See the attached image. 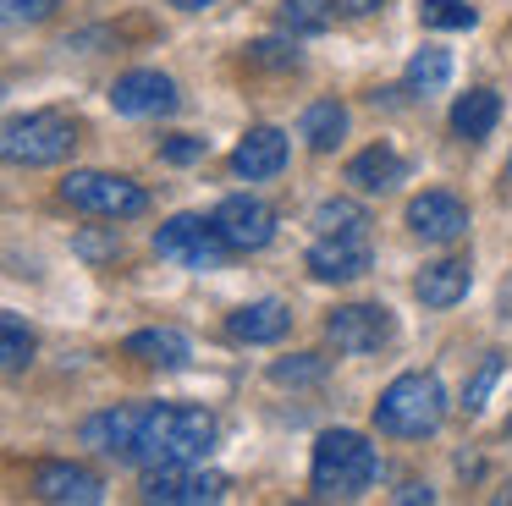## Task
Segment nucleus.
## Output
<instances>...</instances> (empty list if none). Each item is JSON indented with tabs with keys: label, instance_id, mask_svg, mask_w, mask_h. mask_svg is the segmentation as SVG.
I'll return each instance as SVG.
<instances>
[{
	"label": "nucleus",
	"instance_id": "nucleus-1",
	"mask_svg": "<svg viewBox=\"0 0 512 506\" xmlns=\"http://www.w3.org/2000/svg\"><path fill=\"white\" fill-rule=\"evenodd\" d=\"M221 440L210 407H177V402H155L144 407V424L133 440V468H166V462H204Z\"/></svg>",
	"mask_w": 512,
	"mask_h": 506
},
{
	"label": "nucleus",
	"instance_id": "nucleus-2",
	"mask_svg": "<svg viewBox=\"0 0 512 506\" xmlns=\"http://www.w3.org/2000/svg\"><path fill=\"white\" fill-rule=\"evenodd\" d=\"M380 479V451L358 429H325L309 457V490L314 501H358Z\"/></svg>",
	"mask_w": 512,
	"mask_h": 506
},
{
	"label": "nucleus",
	"instance_id": "nucleus-3",
	"mask_svg": "<svg viewBox=\"0 0 512 506\" xmlns=\"http://www.w3.org/2000/svg\"><path fill=\"white\" fill-rule=\"evenodd\" d=\"M375 429L380 435H397V440H424L446 424V385L435 369H408L380 391L375 402Z\"/></svg>",
	"mask_w": 512,
	"mask_h": 506
},
{
	"label": "nucleus",
	"instance_id": "nucleus-4",
	"mask_svg": "<svg viewBox=\"0 0 512 506\" xmlns=\"http://www.w3.org/2000/svg\"><path fill=\"white\" fill-rule=\"evenodd\" d=\"M78 143L67 110H28V116H12L6 132H0V149L12 165H61Z\"/></svg>",
	"mask_w": 512,
	"mask_h": 506
},
{
	"label": "nucleus",
	"instance_id": "nucleus-5",
	"mask_svg": "<svg viewBox=\"0 0 512 506\" xmlns=\"http://www.w3.org/2000/svg\"><path fill=\"white\" fill-rule=\"evenodd\" d=\"M61 198L83 215H105V220H133L149 209V193L133 182V176H116V171H72L61 182Z\"/></svg>",
	"mask_w": 512,
	"mask_h": 506
},
{
	"label": "nucleus",
	"instance_id": "nucleus-6",
	"mask_svg": "<svg viewBox=\"0 0 512 506\" xmlns=\"http://www.w3.org/2000/svg\"><path fill=\"white\" fill-rule=\"evenodd\" d=\"M155 253L182 264V270H221L232 259V242L204 215H171L166 226H155Z\"/></svg>",
	"mask_w": 512,
	"mask_h": 506
},
{
	"label": "nucleus",
	"instance_id": "nucleus-7",
	"mask_svg": "<svg viewBox=\"0 0 512 506\" xmlns=\"http://www.w3.org/2000/svg\"><path fill=\"white\" fill-rule=\"evenodd\" d=\"M232 490L221 468H204V462H166V468H144L138 495L160 506H210Z\"/></svg>",
	"mask_w": 512,
	"mask_h": 506
},
{
	"label": "nucleus",
	"instance_id": "nucleus-8",
	"mask_svg": "<svg viewBox=\"0 0 512 506\" xmlns=\"http://www.w3.org/2000/svg\"><path fill=\"white\" fill-rule=\"evenodd\" d=\"M391 336H397V319H391L386 303H342L325 314V341L336 352H347V358L391 347Z\"/></svg>",
	"mask_w": 512,
	"mask_h": 506
},
{
	"label": "nucleus",
	"instance_id": "nucleus-9",
	"mask_svg": "<svg viewBox=\"0 0 512 506\" xmlns=\"http://www.w3.org/2000/svg\"><path fill=\"white\" fill-rule=\"evenodd\" d=\"M303 264H309L314 281H358V275H369V264H375L369 231H320V237L309 242V253H303Z\"/></svg>",
	"mask_w": 512,
	"mask_h": 506
},
{
	"label": "nucleus",
	"instance_id": "nucleus-10",
	"mask_svg": "<svg viewBox=\"0 0 512 506\" xmlns=\"http://www.w3.org/2000/svg\"><path fill=\"white\" fill-rule=\"evenodd\" d=\"M182 105L177 83H171L166 72H155V66H138V72H122L111 83V110L127 121H149V116H171V110Z\"/></svg>",
	"mask_w": 512,
	"mask_h": 506
},
{
	"label": "nucleus",
	"instance_id": "nucleus-11",
	"mask_svg": "<svg viewBox=\"0 0 512 506\" xmlns=\"http://www.w3.org/2000/svg\"><path fill=\"white\" fill-rule=\"evenodd\" d=\"M210 220H215V231L232 242V253H259V248H270V237H276V209H270L265 198H254V193L221 198Z\"/></svg>",
	"mask_w": 512,
	"mask_h": 506
},
{
	"label": "nucleus",
	"instance_id": "nucleus-12",
	"mask_svg": "<svg viewBox=\"0 0 512 506\" xmlns=\"http://www.w3.org/2000/svg\"><path fill=\"white\" fill-rule=\"evenodd\" d=\"M408 231L446 248V242L468 237V204L457 193H446V187H430V193L408 198Z\"/></svg>",
	"mask_w": 512,
	"mask_h": 506
},
{
	"label": "nucleus",
	"instance_id": "nucleus-13",
	"mask_svg": "<svg viewBox=\"0 0 512 506\" xmlns=\"http://www.w3.org/2000/svg\"><path fill=\"white\" fill-rule=\"evenodd\" d=\"M34 495L39 501H56V506H100L105 501V484L94 468H83V462H39L34 468Z\"/></svg>",
	"mask_w": 512,
	"mask_h": 506
},
{
	"label": "nucleus",
	"instance_id": "nucleus-14",
	"mask_svg": "<svg viewBox=\"0 0 512 506\" xmlns=\"http://www.w3.org/2000/svg\"><path fill=\"white\" fill-rule=\"evenodd\" d=\"M292 330V308L281 297H259V303H243L237 314H226V341L237 347H270Z\"/></svg>",
	"mask_w": 512,
	"mask_h": 506
},
{
	"label": "nucleus",
	"instance_id": "nucleus-15",
	"mask_svg": "<svg viewBox=\"0 0 512 506\" xmlns=\"http://www.w3.org/2000/svg\"><path fill=\"white\" fill-rule=\"evenodd\" d=\"M138 424H144V407H105V413L83 418L78 440L89 451H100V457L127 462L133 457V440H138Z\"/></svg>",
	"mask_w": 512,
	"mask_h": 506
},
{
	"label": "nucleus",
	"instance_id": "nucleus-16",
	"mask_svg": "<svg viewBox=\"0 0 512 506\" xmlns=\"http://www.w3.org/2000/svg\"><path fill=\"white\" fill-rule=\"evenodd\" d=\"M232 171L248 182H270L287 171V132L281 127H248L232 149Z\"/></svg>",
	"mask_w": 512,
	"mask_h": 506
},
{
	"label": "nucleus",
	"instance_id": "nucleus-17",
	"mask_svg": "<svg viewBox=\"0 0 512 506\" xmlns=\"http://www.w3.org/2000/svg\"><path fill=\"white\" fill-rule=\"evenodd\" d=\"M347 182H353V193H391L397 182H408V160L391 143H369L347 160Z\"/></svg>",
	"mask_w": 512,
	"mask_h": 506
},
{
	"label": "nucleus",
	"instance_id": "nucleus-18",
	"mask_svg": "<svg viewBox=\"0 0 512 506\" xmlns=\"http://www.w3.org/2000/svg\"><path fill=\"white\" fill-rule=\"evenodd\" d=\"M468 286H474V264L468 259H435L419 270L413 297H419L424 308H457L468 297Z\"/></svg>",
	"mask_w": 512,
	"mask_h": 506
},
{
	"label": "nucleus",
	"instance_id": "nucleus-19",
	"mask_svg": "<svg viewBox=\"0 0 512 506\" xmlns=\"http://www.w3.org/2000/svg\"><path fill=\"white\" fill-rule=\"evenodd\" d=\"M127 358L155 363V369H182V363L193 358V341H188V330H177V325H149V330H133V336H127Z\"/></svg>",
	"mask_w": 512,
	"mask_h": 506
},
{
	"label": "nucleus",
	"instance_id": "nucleus-20",
	"mask_svg": "<svg viewBox=\"0 0 512 506\" xmlns=\"http://www.w3.org/2000/svg\"><path fill=\"white\" fill-rule=\"evenodd\" d=\"M501 121V94L496 88H468V94L452 99V132L468 143H485Z\"/></svg>",
	"mask_w": 512,
	"mask_h": 506
},
{
	"label": "nucleus",
	"instance_id": "nucleus-21",
	"mask_svg": "<svg viewBox=\"0 0 512 506\" xmlns=\"http://www.w3.org/2000/svg\"><path fill=\"white\" fill-rule=\"evenodd\" d=\"M298 138L309 143L314 154H331L336 143L347 138V105L342 99H314V105L298 116Z\"/></svg>",
	"mask_w": 512,
	"mask_h": 506
},
{
	"label": "nucleus",
	"instance_id": "nucleus-22",
	"mask_svg": "<svg viewBox=\"0 0 512 506\" xmlns=\"http://www.w3.org/2000/svg\"><path fill=\"white\" fill-rule=\"evenodd\" d=\"M402 83H408L413 99L441 94V88L452 83V55H446L441 44H424V50H413V55H408V72H402Z\"/></svg>",
	"mask_w": 512,
	"mask_h": 506
},
{
	"label": "nucleus",
	"instance_id": "nucleus-23",
	"mask_svg": "<svg viewBox=\"0 0 512 506\" xmlns=\"http://www.w3.org/2000/svg\"><path fill=\"white\" fill-rule=\"evenodd\" d=\"M336 17V0H281L276 6V28L292 33V39H314L325 33Z\"/></svg>",
	"mask_w": 512,
	"mask_h": 506
},
{
	"label": "nucleus",
	"instance_id": "nucleus-24",
	"mask_svg": "<svg viewBox=\"0 0 512 506\" xmlns=\"http://www.w3.org/2000/svg\"><path fill=\"white\" fill-rule=\"evenodd\" d=\"M28 363H34V330H28V319L17 308H6L0 314V369L23 374Z\"/></svg>",
	"mask_w": 512,
	"mask_h": 506
},
{
	"label": "nucleus",
	"instance_id": "nucleus-25",
	"mask_svg": "<svg viewBox=\"0 0 512 506\" xmlns=\"http://www.w3.org/2000/svg\"><path fill=\"white\" fill-rule=\"evenodd\" d=\"M325 374H331V358L325 352H287V358L270 363V385H320Z\"/></svg>",
	"mask_w": 512,
	"mask_h": 506
},
{
	"label": "nucleus",
	"instance_id": "nucleus-26",
	"mask_svg": "<svg viewBox=\"0 0 512 506\" xmlns=\"http://www.w3.org/2000/svg\"><path fill=\"white\" fill-rule=\"evenodd\" d=\"M501 369H507V358H501V352H485V358H479V369L468 374V385H463V418H479L485 413V402H490V391H496V380H501Z\"/></svg>",
	"mask_w": 512,
	"mask_h": 506
},
{
	"label": "nucleus",
	"instance_id": "nucleus-27",
	"mask_svg": "<svg viewBox=\"0 0 512 506\" xmlns=\"http://www.w3.org/2000/svg\"><path fill=\"white\" fill-rule=\"evenodd\" d=\"M419 22L424 28H441V33H463L479 22V11L468 0H419Z\"/></svg>",
	"mask_w": 512,
	"mask_h": 506
},
{
	"label": "nucleus",
	"instance_id": "nucleus-28",
	"mask_svg": "<svg viewBox=\"0 0 512 506\" xmlns=\"http://www.w3.org/2000/svg\"><path fill=\"white\" fill-rule=\"evenodd\" d=\"M314 226L320 231H369V215L353 198H325V204L314 209Z\"/></svg>",
	"mask_w": 512,
	"mask_h": 506
},
{
	"label": "nucleus",
	"instance_id": "nucleus-29",
	"mask_svg": "<svg viewBox=\"0 0 512 506\" xmlns=\"http://www.w3.org/2000/svg\"><path fill=\"white\" fill-rule=\"evenodd\" d=\"M72 253L89 259V264H105V259L122 253V237H116V226L111 231H78V237H72Z\"/></svg>",
	"mask_w": 512,
	"mask_h": 506
},
{
	"label": "nucleus",
	"instance_id": "nucleus-30",
	"mask_svg": "<svg viewBox=\"0 0 512 506\" xmlns=\"http://www.w3.org/2000/svg\"><path fill=\"white\" fill-rule=\"evenodd\" d=\"M204 154H210V138H193V132L160 138V160H166V165H199Z\"/></svg>",
	"mask_w": 512,
	"mask_h": 506
},
{
	"label": "nucleus",
	"instance_id": "nucleus-31",
	"mask_svg": "<svg viewBox=\"0 0 512 506\" xmlns=\"http://www.w3.org/2000/svg\"><path fill=\"white\" fill-rule=\"evenodd\" d=\"M292 39V33H287ZM287 39H259V44H248V61L254 66H276V72H292L298 66V50H292Z\"/></svg>",
	"mask_w": 512,
	"mask_h": 506
},
{
	"label": "nucleus",
	"instance_id": "nucleus-32",
	"mask_svg": "<svg viewBox=\"0 0 512 506\" xmlns=\"http://www.w3.org/2000/svg\"><path fill=\"white\" fill-rule=\"evenodd\" d=\"M0 6H6V22H45L56 17L61 0H0Z\"/></svg>",
	"mask_w": 512,
	"mask_h": 506
},
{
	"label": "nucleus",
	"instance_id": "nucleus-33",
	"mask_svg": "<svg viewBox=\"0 0 512 506\" xmlns=\"http://www.w3.org/2000/svg\"><path fill=\"white\" fill-rule=\"evenodd\" d=\"M391 501H397V506H419V501L430 506V501H435V490H430V484H419V479H413V484H402V490L391 495Z\"/></svg>",
	"mask_w": 512,
	"mask_h": 506
},
{
	"label": "nucleus",
	"instance_id": "nucleus-34",
	"mask_svg": "<svg viewBox=\"0 0 512 506\" xmlns=\"http://www.w3.org/2000/svg\"><path fill=\"white\" fill-rule=\"evenodd\" d=\"M380 6H386V0H336L342 17H369V11H380Z\"/></svg>",
	"mask_w": 512,
	"mask_h": 506
},
{
	"label": "nucleus",
	"instance_id": "nucleus-35",
	"mask_svg": "<svg viewBox=\"0 0 512 506\" xmlns=\"http://www.w3.org/2000/svg\"><path fill=\"white\" fill-rule=\"evenodd\" d=\"M171 6H182V11H204V6H215V0H171Z\"/></svg>",
	"mask_w": 512,
	"mask_h": 506
},
{
	"label": "nucleus",
	"instance_id": "nucleus-36",
	"mask_svg": "<svg viewBox=\"0 0 512 506\" xmlns=\"http://www.w3.org/2000/svg\"><path fill=\"white\" fill-rule=\"evenodd\" d=\"M496 501H501V506H507V501H512V490H501V495H496Z\"/></svg>",
	"mask_w": 512,
	"mask_h": 506
},
{
	"label": "nucleus",
	"instance_id": "nucleus-37",
	"mask_svg": "<svg viewBox=\"0 0 512 506\" xmlns=\"http://www.w3.org/2000/svg\"><path fill=\"white\" fill-rule=\"evenodd\" d=\"M507 182H512V154H507Z\"/></svg>",
	"mask_w": 512,
	"mask_h": 506
},
{
	"label": "nucleus",
	"instance_id": "nucleus-38",
	"mask_svg": "<svg viewBox=\"0 0 512 506\" xmlns=\"http://www.w3.org/2000/svg\"><path fill=\"white\" fill-rule=\"evenodd\" d=\"M507 435H512V424H507Z\"/></svg>",
	"mask_w": 512,
	"mask_h": 506
}]
</instances>
